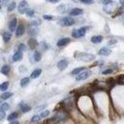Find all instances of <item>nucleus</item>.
<instances>
[{"mask_svg":"<svg viewBox=\"0 0 124 124\" xmlns=\"http://www.w3.org/2000/svg\"><path fill=\"white\" fill-rule=\"evenodd\" d=\"M66 119H67V113H66L64 110H60V111L56 112V113L51 117V119L49 120V122H50L51 124H61V123H63Z\"/></svg>","mask_w":124,"mask_h":124,"instance_id":"nucleus-1","label":"nucleus"},{"mask_svg":"<svg viewBox=\"0 0 124 124\" xmlns=\"http://www.w3.org/2000/svg\"><path fill=\"white\" fill-rule=\"evenodd\" d=\"M76 58L78 60L80 61H85V62H89L95 59V55L90 54V53H84V52H80V53H77Z\"/></svg>","mask_w":124,"mask_h":124,"instance_id":"nucleus-2","label":"nucleus"},{"mask_svg":"<svg viewBox=\"0 0 124 124\" xmlns=\"http://www.w3.org/2000/svg\"><path fill=\"white\" fill-rule=\"evenodd\" d=\"M58 24H60L61 26H64V27L72 26L73 24H75V19L71 16H63L58 20Z\"/></svg>","mask_w":124,"mask_h":124,"instance_id":"nucleus-3","label":"nucleus"},{"mask_svg":"<svg viewBox=\"0 0 124 124\" xmlns=\"http://www.w3.org/2000/svg\"><path fill=\"white\" fill-rule=\"evenodd\" d=\"M90 76H91V72H90V71H88V70H86V71L81 72L79 75H78V76H77V78H76V80H78V81L84 80V79L88 78Z\"/></svg>","mask_w":124,"mask_h":124,"instance_id":"nucleus-4","label":"nucleus"},{"mask_svg":"<svg viewBox=\"0 0 124 124\" xmlns=\"http://www.w3.org/2000/svg\"><path fill=\"white\" fill-rule=\"evenodd\" d=\"M17 11L20 14H24L28 11V3L26 1H21L17 6Z\"/></svg>","mask_w":124,"mask_h":124,"instance_id":"nucleus-5","label":"nucleus"},{"mask_svg":"<svg viewBox=\"0 0 124 124\" xmlns=\"http://www.w3.org/2000/svg\"><path fill=\"white\" fill-rule=\"evenodd\" d=\"M83 13V11L81 9H78V8H73L72 10H70L69 12V16H80L81 14Z\"/></svg>","mask_w":124,"mask_h":124,"instance_id":"nucleus-6","label":"nucleus"},{"mask_svg":"<svg viewBox=\"0 0 124 124\" xmlns=\"http://www.w3.org/2000/svg\"><path fill=\"white\" fill-rule=\"evenodd\" d=\"M24 31H25V28H24V25L23 24H19L17 27H16V37H20L24 34Z\"/></svg>","mask_w":124,"mask_h":124,"instance_id":"nucleus-7","label":"nucleus"},{"mask_svg":"<svg viewBox=\"0 0 124 124\" xmlns=\"http://www.w3.org/2000/svg\"><path fill=\"white\" fill-rule=\"evenodd\" d=\"M68 61L66 60V59H62V60H60L58 63H57V68L59 69V70H65L66 68H67V66H68Z\"/></svg>","mask_w":124,"mask_h":124,"instance_id":"nucleus-8","label":"nucleus"},{"mask_svg":"<svg viewBox=\"0 0 124 124\" xmlns=\"http://www.w3.org/2000/svg\"><path fill=\"white\" fill-rule=\"evenodd\" d=\"M70 42H71V40H70L69 38H62V39H60V40L57 42V46H59V47L64 46L68 45Z\"/></svg>","mask_w":124,"mask_h":124,"instance_id":"nucleus-9","label":"nucleus"},{"mask_svg":"<svg viewBox=\"0 0 124 124\" xmlns=\"http://www.w3.org/2000/svg\"><path fill=\"white\" fill-rule=\"evenodd\" d=\"M18 107L20 108V110H21L22 112H27V111L31 110V108H30V107H29L27 104H25L24 102H21V103H19Z\"/></svg>","mask_w":124,"mask_h":124,"instance_id":"nucleus-10","label":"nucleus"},{"mask_svg":"<svg viewBox=\"0 0 124 124\" xmlns=\"http://www.w3.org/2000/svg\"><path fill=\"white\" fill-rule=\"evenodd\" d=\"M16 22H17V20H16V17L13 18V19L10 21V23H9V29H10V32H13V31H15V30H16Z\"/></svg>","mask_w":124,"mask_h":124,"instance_id":"nucleus-11","label":"nucleus"},{"mask_svg":"<svg viewBox=\"0 0 124 124\" xmlns=\"http://www.w3.org/2000/svg\"><path fill=\"white\" fill-rule=\"evenodd\" d=\"M111 53V50L108 47H102L99 51H98V54L99 55H109Z\"/></svg>","mask_w":124,"mask_h":124,"instance_id":"nucleus-12","label":"nucleus"},{"mask_svg":"<svg viewBox=\"0 0 124 124\" xmlns=\"http://www.w3.org/2000/svg\"><path fill=\"white\" fill-rule=\"evenodd\" d=\"M21 59H22V52L19 50H16L13 55V60L16 62V61H19Z\"/></svg>","mask_w":124,"mask_h":124,"instance_id":"nucleus-13","label":"nucleus"},{"mask_svg":"<svg viewBox=\"0 0 124 124\" xmlns=\"http://www.w3.org/2000/svg\"><path fill=\"white\" fill-rule=\"evenodd\" d=\"M37 33H38V27H36V26H31V25H29V29H28V34H29L30 36H35V35H37Z\"/></svg>","mask_w":124,"mask_h":124,"instance_id":"nucleus-14","label":"nucleus"},{"mask_svg":"<svg viewBox=\"0 0 124 124\" xmlns=\"http://www.w3.org/2000/svg\"><path fill=\"white\" fill-rule=\"evenodd\" d=\"M102 41H103V36H101V35H95L91 38V42L93 44H99Z\"/></svg>","mask_w":124,"mask_h":124,"instance_id":"nucleus-15","label":"nucleus"},{"mask_svg":"<svg viewBox=\"0 0 124 124\" xmlns=\"http://www.w3.org/2000/svg\"><path fill=\"white\" fill-rule=\"evenodd\" d=\"M28 46H29V47L31 49H34L37 46V41H36V39H34V38L29 39L28 40Z\"/></svg>","mask_w":124,"mask_h":124,"instance_id":"nucleus-16","label":"nucleus"},{"mask_svg":"<svg viewBox=\"0 0 124 124\" xmlns=\"http://www.w3.org/2000/svg\"><path fill=\"white\" fill-rule=\"evenodd\" d=\"M41 74H42V70H41V69H36V70H34V71L32 72L30 78H37L40 77Z\"/></svg>","mask_w":124,"mask_h":124,"instance_id":"nucleus-17","label":"nucleus"},{"mask_svg":"<svg viewBox=\"0 0 124 124\" xmlns=\"http://www.w3.org/2000/svg\"><path fill=\"white\" fill-rule=\"evenodd\" d=\"M11 38H12V34H11L10 31H5L3 33V40H4V42H6V43L9 42L11 40Z\"/></svg>","mask_w":124,"mask_h":124,"instance_id":"nucleus-18","label":"nucleus"},{"mask_svg":"<svg viewBox=\"0 0 124 124\" xmlns=\"http://www.w3.org/2000/svg\"><path fill=\"white\" fill-rule=\"evenodd\" d=\"M10 66L9 65H4L2 68H1V73L3 74V75H5V76H8L9 74H10Z\"/></svg>","mask_w":124,"mask_h":124,"instance_id":"nucleus-19","label":"nucleus"},{"mask_svg":"<svg viewBox=\"0 0 124 124\" xmlns=\"http://www.w3.org/2000/svg\"><path fill=\"white\" fill-rule=\"evenodd\" d=\"M33 58H34V61H36V62H39L41 59H42V55H41V53L39 52V51H34V53H33Z\"/></svg>","mask_w":124,"mask_h":124,"instance_id":"nucleus-20","label":"nucleus"},{"mask_svg":"<svg viewBox=\"0 0 124 124\" xmlns=\"http://www.w3.org/2000/svg\"><path fill=\"white\" fill-rule=\"evenodd\" d=\"M29 81H30V78H29L28 77H25V78H23L20 80V86H21V87H24V86L28 85Z\"/></svg>","mask_w":124,"mask_h":124,"instance_id":"nucleus-21","label":"nucleus"},{"mask_svg":"<svg viewBox=\"0 0 124 124\" xmlns=\"http://www.w3.org/2000/svg\"><path fill=\"white\" fill-rule=\"evenodd\" d=\"M63 103L65 104V106H66L67 108H72V106H73V103H74V101H73V98L71 97V98H68V99L64 100V102H63Z\"/></svg>","mask_w":124,"mask_h":124,"instance_id":"nucleus-22","label":"nucleus"},{"mask_svg":"<svg viewBox=\"0 0 124 124\" xmlns=\"http://www.w3.org/2000/svg\"><path fill=\"white\" fill-rule=\"evenodd\" d=\"M84 68L83 67H78V68H76L74 69L72 72H71V75H79L81 72H83Z\"/></svg>","mask_w":124,"mask_h":124,"instance_id":"nucleus-23","label":"nucleus"},{"mask_svg":"<svg viewBox=\"0 0 124 124\" xmlns=\"http://www.w3.org/2000/svg\"><path fill=\"white\" fill-rule=\"evenodd\" d=\"M12 96H13V93H12V92H4V93L1 94L0 98H1L2 100H7V99H9V98L12 97Z\"/></svg>","mask_w":124,"mask_h":124,"instance_id":"nucleus-24","label":"nucleus"},{"mask_svg":"<svg viewBox=\"0 0 124 124\" xmlns=\"http://www.w3.org/2000/svg\"><path fill=\"white\" fill-rule=\"evenodd\" d=\"M9 108H10V105H9L8 103H3V104L0 106V111H2V112L7 111Z\"/></svg>","mask_w":124,"mask_h":124,"instance_id":"nucleus-25","label":"nucleus"},{"mask_svg":"<svg viewBox=\"0 0 124 124\" xmlns=\"http://www.w3.org/2000/svg\"><path fill=\"white\" fill-rule=\"evenodd\" d=\"M17 117H18V113L15 111V112H12L10 115H8L7 118H8L9 121H14V120H15L16 118H17Z\"/></svg>","mask_w":124,"mask_h":124,"instance_id":"nucleus-26","label":"nucleus"},{"mask_svg":"<svg viewBox=\"0 0 124 124\" xmlns=\"http://www.w3.org/2000/svg\"><path fill=\"white\" fill-rule=\"evenodd\" d=\"M16 2H11V3H9L8 6H7V11H8V12H12V11H14V10L16 9Z\"/></svg>","mask_w":124,"mask_h":124,"instance_id":"nucleus-27","label":"nucleus"},{"mask_svg":"<svg viewBox=\"0 0 124 124\" xmlns=\"http://www.w3.org/2000/svg\"><path fill=\"white\" fill-rule=\"evenodd\" d=\"M9 81H5V82H2L0 84V91H6L9 87Z\"/></svg>","mask_w":124,"mask_h":124,"instance_id":"nucleus-28","label":"nucleus"},{"mask_svg":"<svg viewBox=\"0 0 124 124\" xmlns=\"http://www.w3.org/2000/svg\"><path fill=\"white\" fill-rule=\"evenodd\" d=\"M87 29H88L87 27H81V28H79V29H78L79 38H81V37H83V36L85 35V33H86V30H87Z\"/></svg>","mask_w":124,"mask_h":124,"instance_id":"nucleus-29","label":"nucleus"},{"mask_svg":"<svg viewBox=\"0 0 124 124\" xmlns=\"http://www.w3.org/2000/svg\"><path fill=\"white\" fill-rule=\"evenodd\" d=\"M41 118H42V117H41L40 115H37V114H36V115H34V116L31 118V123H38V122L41 120Z\"/></svg>","mask_w":124,"mask_h":124,"instance_id":"nucleus-30","label":"nucleus"},{"mask_svg":"<svg viewBox=\"0 0 124 124\" xmlns=\"http://www.w3.org/2000/svg\"><path fill=\"white\" fill-rule=\"evenodd\" d=\"M72 36L74 37V38H79V34H78V29H74L73 31H72Z\"/></svg>","mask_w":124,"mask_h":124,"instance_id":"nucleus-31","label":"nucleus"},{"mask_svg":"<svg viewBox=\"0 0 124 124\" xmlns=\"http://www.w3.org/2000/svg\"><path fill=\"white\" fill-rule=\"evenodd\" d=\"M17 50H19V51H21V52L25 51V50H26V46H25V45H24V44H19V45H18V49H17Z\"/></svg>","mask_w":124,"mask_h":124,"instance_id":"nucleus-32","label":"nucleus"},{"mask_svg":"<svg viewBox=\"0 0 124 124\" xmlns=\"http://www.w3.org/2000/svg\"><path fill=\"white\" fill-rule=\"evenodd\" d=\"M25 14H26V16H34V14H35V12H34V10L28 9V11H27Z\"/></svg>","mask_w":124,"mask_h":124,"instance_id":"nucleus-33","label":"nucleus"},{"mask_svg":"<svg viewBox=\"0 0 124 124\" xmlns=\"http://www.w3.org/2000/svg\"><path fill=\"white\" fill-rule=\"evenodd\" d=\"M113 71H114L113 69H111V68H109V69H107V70H105V71H103V72H102V74H103V75H108V74H111V73H112Z\"/></svg>","mask_w":124,"mask_h":124,"instance_id":"nucleus-34","label":"nucleus"},{"mask_svg":"<svg viewBox=\"0 0 124 124\" xmlns=\"http://www.w3.org/2000/svg\"><path fill=\"white\" fill-rule=\"evenodd\" d=\"M48 115H49V110H46V109L44 110V111L40 114V116L43 117V118H44V117H46V116H48Z\"/></svg>","mask_w":124,"mask_h":124,"instance_id":"nucleus-35","label":"nucleus"},{"mask_svg":"<svg viewBox=\"0 0 124 124\" xmlns=\"http://www.w3.org/2000/svg\"><path fill=\"white\" fill-rule=\"evenodd\" d=\"M40 46H41V48H42L43 50H46V49H47V45H46V43H44V42L40 43Z\"/></svg>","mask_w":124,"mask_h":124,"instance_id":"nucleus-36","label":"nucleus"},{"mask_svg":"<svg viewBox=\"0 0 124 124\" xmlns=\"http://www.w3.org/2000/svg\"><path fill=\"white\" fill-rule=\"evenodd\" d=\"M43 17H44L45 19H46V20H51V19L53 18L52 16H50V15H44Z\"/></svg>","mask_w":124,"mask_h":124,"instance_id":"nucleus-37","label":"nucleus"},{"mask_svg":"<svg viewBox=\"0 0 124 124\" xmlns=\"http://www.w3.org/2000/svg\"><path fill=\"white\" fill-rule=\"evenodd\" d=\"M5 117H6V114H5V112H2V111H0V121H2L3 119H5Z\"/></svg>","mask_w":124,"mask_h":124,"instance_id":"nucleus-38","label":"nucleus"},{"mask_svg":"<svg viewBox=\"0 0 124 124\" xmlns=\"http://www.w3.org/2000/svg\"><path fill=\"white\" fill-rule=\"evenodd\" d=\"M64 7H65V5H61V6H59V7L57 8V11H59V12H64V11H65Z\"/></svg>","mask_w":124,"mask_h":124,"instance_id":"nucleus-39","label":"nucleus"},{"mask_svg":"<svg viewBox=\"0 0 124 124\" xmlns=\"http://www.w3.org/2000/svg\"><path fill=\"white\" fill-rule=\"evenodd\" d=\"M80 2L83 4H92L93 3V1H89V0H81Z\"/></svg>","mask_w":124,"mask_h":124,"instance_id":"nucleus-40","label":"nucleus"},{"mask_svg":"<svg viewBox=\"0 0 124 124\" xmlns=\"http://www.w3.org/2000/svg\"><path fill=\"white\" fill-rule=\"evenodd\" d=\"M102 3L105 4V5H108V4H112V1H110V0H108V1H102Z\"/></svg>","mask_w":124,"mask_h":124,"instance_id":"nucleus-41","label":"nucleus"},{"mask_svg":"<svg viewBox=\"0 0 124 124\" xmlns=\"http://www.w3.org/2000/svg\"><path fill=\"white\" fill-rule=\"evenodd\" d=\"M10 124H19V122H18V121L14 120V121H11V122H10Z\"/></svg>","mask_w":124,"mask_h":124,"instance_id":"nucleus-42","label":"nucleus"},{"mask_svg":"<svg viewBox=\"0 0 124 124\" xmlns=\"http://www.w3.org/2000/svg\"><path fill=\"white\" fill-rule=\"evenodd\" d=\"M120 82L122 84H124V77H120Z\"/></svg>","mask_w":124,"mask_h":124,"instance_id":"nucleus-43","label":"nucleus"},{"mask_svg":"<svg viewBox=\"0 0 124 124\" xmlns=\"http://www.w3.org/2000/svg\"><path fill=\"white\" fill-rule=\"evenodd\" d=\"M48 2H50V3H58V0H49Z\"/></svg>","mask_w":124,"mask_h":124,"instance_id":"nucleus-44","label":"nucleus"},{"mask_svg":"<svg viewBox=\"0 0 124 124\" xmlns=\"http://www.w3.org/2000/svg\"><path fill=\"white\" fill-rule=\"evenodd\" d=\"M115 43H116V41H114V40H111V41H109V42H108V44H109V45H110V44H115Z\"/></svg>","mask_w":124,"mask_h":124,"instance_id":"nucleus-45","label":"nucleus"},{"mask_svg":"<svg viewBox=\"0 0 124 124\" xmlns=\"http://www.w3.org/2000/svg\"><path fill=\"white\" fill-rule=\"evenodd\" d=\"M120 4H121V6L124 7V1H120Z\"/></svg>","mask_w":124,"mask_h":124,"instance_id":"nucleus-46","label":"nucleus"},{"mask_svg":"<svg viewBox=\"0 0 124 124\" xmlns=\"http://www.w3.org/2000/svg\"><path fill=\"white\" fill-rule=\"evenodd\" d=\"M0 9H1V4H0Z\"/></svg>","mask_w":124,"mask_h":124,"instance_id":"nucleus-47","label":"nucleus"}]
</instances>
